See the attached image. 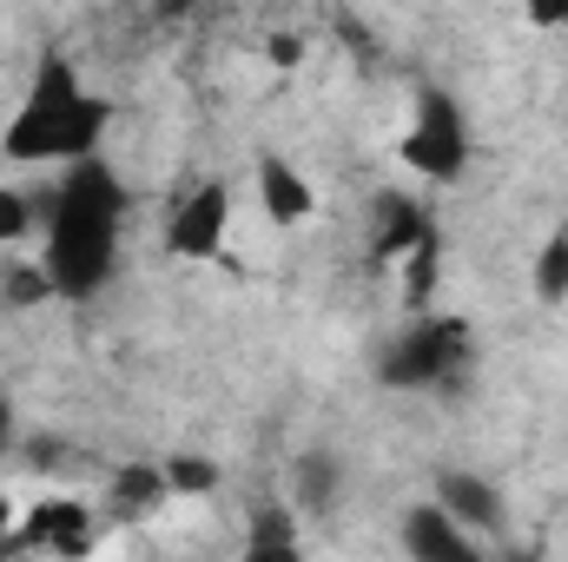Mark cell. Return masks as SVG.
Masks as SVG:
<instances>
[{
	"label": "cell",
	"mask_w": 568,
	"mask_h": 562,
	"mask_svg": "<svg viewBox=\"0 0 568 562\" xmlns=\"http://www.w3.org/2000/svg\"><path fill=\"white\" fill-rule=\"evenodd\" d=\"M120 219H126V192L100 159H73L67 179L53 185V212H47V279L60 298H87L100 291L113 259H120Z\"/></svg>",
	"instance_id": "1"
},
{
	"label": "cell",
	"mask_w": 568,
	"mask_h": 562,
	"mask_svg": "<svg viewBox=\"0 0 568 562\" xmlns=\"http://www.w3.org/2000/svg\"><path fill=\"white\" fill-rule=\"evenodd\" d=\"M106 120H113V107L100 93H87L67 60H47L40 80L27 87L20 113L7 120L0 152L20 159V165H73V159H93Z\"/></svg>",
	"instance_id": "2"
},
{
	"label": "cell",
	"mask_w": 568,
	"mask_h": 562,
	"mask_svg": "<svg viewBox=\"0 0 568 562\" xmlns=\"http://www.w3.org/2000/svg\"><path fill=\"white\" fill-rule=\"evenodd\" d=\"M463 364H469V331H463L456 318H424V324H410V331L390 344L384 378L404 384V391H436V384H449Z\"/></svg>",
	"instance_id": "3"
},
{
	"label": "cell",
	"mask_w": 568,
	"mask_h": 562,
	"mask_svg": "<svg viewBox=\"0 0 568 562\" xmlns=\"http://www.w3.org/2000/svg\"><path fill=\"white\" fill-rule=\"evenodd\" d=\"M463 159H469V133H463L456 100H449V93H424V100H417V120H410V133H404V165H410L417 179H429V185H443V179L463 172Z\"/></svg>",
	"instance_id": "4"
},
{
	"label": "cell",
	"mask_w": 568,
	"mask_h": 562,
	"mask_svg": "<svg viewBox=\"0 0 568 562\" xmlns=\"http://www.w3.org/2000/svg\"><path fill=\"white\" fill-rule=\"evenodd\" d=\"M225 232H232V185L212 179V185H199V192L179 199V212H172V225H165V245H172L179 259H219Z\"/></svg>",
	"instance_id": "5"
},
{
	"label": "cell",
	"mask_w": 568,
	"mask_h": 562,
	"mask_svg": "<svg viewBox=\"0 0 568 562\" xmlns=\"http://www.w3.org/2000/svg\"><path fill=\"white\" fill-rule=\"evenodd\" d=\"M7 550H47V556L93 550V510H87L80 496H47V503H33V510L13 523Z\"/></svg>",
	"instance_id": "6"
},
{
	"label": "cell",
	"mask_w": 568,
	"mask_h": 562,
	"mask_svg": "<svg viewBox=\"0 0 568 562\" xmlns=\"http://www.w3.org/2000/svg\"><path fill=\"white\" fill-rule=\"evenodd\" d=\"M404 550L424 562H463L483 550V536L463 530L443 503H417V510H404Z\"/></svg>",
	"instance_id": "7"
},
{
	"label": "cell",
	"mask_w": 568,
	"mask_h": 562,
	"mask_svg": "<svg viewBox=\"0 0 568 562\" xmlns=\"http://www.w3.org/2000/svg\"><path fill=\"white\" fill-rule=\"evenodd\" d=\"M258 205H265L272 225H304V219L317 212V192H311V179H304L291 159L265 152V159H258Z\"/></svg>",
	"instance_id": "8"
},
{
	"label": "cell",
	"mask_w": 568,
	"mask_h": 562,
	"mask_svg": "<svg viewBox=\"0 0 568 562\" xmlns=\"http://www.w3.org/2000/svg\"><path fill=\"white\" fill-rule=\"evenodd\" d=\"M436 503L463 523V530H496L503 523V490L489 483V476H476V470H443L436 476Z\"/></svg>",
	"instance_id": "9"
},
{
	"label": "cell",
	"mask_w": 568,
	"mask_h": 562,
	"mask_svg": "<svg viewBox=\"0 0 568 562\" xmlns=\"http://www.w3.org/2000/svg\"><path fill=\"white\" fill-rule=\"evenodd\" d=\"M337 483H344V470H337V456H324V450L297 456V470H291V496H297V510H311V516L337 503Z\"/></svg>",
	"instance_id": "10"
},
{
	"label": "cell",
	"mask_w": 568,
	"mask_h": 562,
	"mask_svg": "<svg viewBox=\"0 0 568 562\" xmlns=\"http://www.w3.org/2000/svg\"><path fill=\"white\" fill-rule=\"evenodd\" d=\"M536 298L542 304H562L568 298V239L542 245V259H536Z\"/></svg>",
	"instance_id": "11"
},
{
	"label": "cell",
	"mask_w": 568,
	"mask_h": 562,
	"mask_svg": "<svg viewBox=\"0 0 568 562\" xmlns=\"http://www.w3.org/2000/svg\"><path fill=\"white\" fill-rule=\"evenodd\" d=\"M165 490L172 496H205V490H219V470L205 456H172L165 463Z\"/></svg>",
	"instance_id": "12"
},
{
	"label": "cell",
	"mask_w": 568,
	"mask_h": 562,
	"mask_svg": "<svg viewBox=\"0 0 568 562\" xmlns=\"http://www.w3.org/2000/svg\"><path fill=\"white\" fill-rule=\"evenodd\" d=\"M33 219H40V212H33V199H27L20 185H0V252H7V245H20V239L33 232Z\"/></svg>",
	"instance_id": "13"
},
{
	"label": "cell",
	"mask_w": 568,
	"mask_h": 562,
	"mask_svg": "<svg viewBox=\"0 0 568 562\" xmlns=\"http://www.w3.org/2000/svg\"><path fill=\"white\" fill-rule=\"evenodd\" d=\"M523 13L536 27H568V0H523Z\"/></svg>",
	"instance_id": "14"
},
{
	"label": "cell",
	"mask_w": 568,
	"mask_h": 562,
	"mask_svg": "<svg viewBox=\"0 0 568 562\" xmlns=\"http://www.w3.org/2000/svg\"><path fill=\"white\" fill-rule=\"evenodd\" d=\"M13 523H20V510H13V503L0 496V550H7V536H13Z\"/></svg>",
	"instance_id": "15"
},
{
	"label": "cell",
	"mask_w": 568,
	"mask_h": 562,
	"mask_svg": "<svg viewBox=\"0 0 568 562\" xmlns=\"http://www.w3.org/2000/svg\"><path fill=\"white\" fill-rule=\"evenodd\" d=\"M7 443H13V411L0 404V450H7Z\"/></svg>",
	"instance_id": "16"
}]
</instances>
